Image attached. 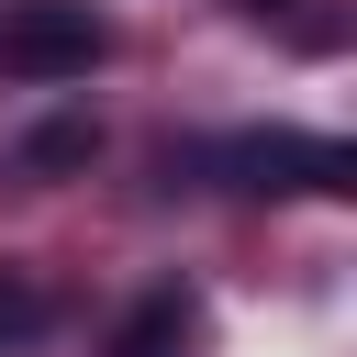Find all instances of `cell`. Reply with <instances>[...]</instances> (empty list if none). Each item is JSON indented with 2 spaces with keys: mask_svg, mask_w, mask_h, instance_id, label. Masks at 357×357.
Masks as SVG:
<instances>
[{
  "mask_svg": "<svg viewBox=\"0 0 357 357\" xmlns=\"http://www.w3.org/2000/svg\"><path fill=\"white\" fill-rule=\"evenodd\" d=\"M100 11L89 0H0V78H78L100 67Z\"/></svg>",
  "mask_w": 357,
  "mask_h": 357,
  "instance_id": "obj_1",
  "label": "cell"
},
{
  "mask_svg": "<svg viewBox=\"0 0 357 357\" xmlns=\"http://www.w3.org/2000/svg\"><path fill=\"white\" fill-rule=\"evenodd\" d=\"M223 167H234V190H357V156L324 134H234Z\"/></svg>",
  "mask_w": 357,
  "mask_h": 357,
  "instance_id": "obj_2",
  "label": "cell"
},
{
  "mask_svg": "<svg viewBox=\"0 0 357 357\" xmlns=\"http://www.w3.org/2000/svg\"><path fill=\"white\" fill-rule=\"evenodd\" d=\"M190 346H201V301L190 290H145L123 312V335H112V357H190Z\"/></svg>",
  "mask_w": 357,
  "mask_h": 357,
  "instance_id": "obj_3",
  "label": "cell"
},
{
  "mask_svg": "<svg viewBox=\"0 0 357 357\" xmlns=\"http://www.w3.org/2000/svg\"><path fill=\"white\" fill-rule=\"evenodd\" d=\"M89 145H100L89 123H45V134L22 145V167H89Z\"/></svg>",
  "mask_w": 357,
  "mask_h": 357,
  "instance_id": "obj_4",
  "label": "cell"
},
{
  "mask_svg": "<svg viewBox=\"0 0 357 357\" xmlns=\"http://www.w3.org/2000/svg\"><path fill=\"white\" fill-rule=\"evenodd\" d=\"M22 324H33V290H22V279H0V335H22Z\"/></svg>",
  "mask_w": 357,
  "mask_h": 357,
  "instance_id": "obj_5",
  "label": "cell"
},
{
  "mask_svg": "<svg viewBox=\"0 0 357 357\" xmlns=\"http://www.w3.org/2000/svg\"><path fill=\"white\" fill-rule=\"evenodd\" d=\"M234 11H279V0H234Z\"/></svg>",
  "mask_w": 357,
  "mask_h": 357,
  "instance_id": "obj_6",
  "label": "cell"
}]
</instances>
